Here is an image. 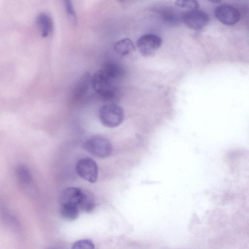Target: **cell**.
Listing matches in <instances>:
<instances>
[{"label":"cell","mask_w":249,"mask_h":249,"mask_svg":"<svg viewBox=\"0 0 249 249\" xmlns=\"http://www.w3.org/2000/svg\"><path fill=\"white\" fill-rule=\"evenodd\" d=\"M60 204L77 207L81 211L90 213L95 207L94 198L88 191L77 187L65 189L61 196Z\"/></svg>","instance_id":"1"},{"label":"cell","mask_w":249,"mask_h":249,"mask_svg":"<svg viewBox=\"0 0 249 249\" xmlns=\"http://www.w3.org/2000/svg\"><path fill=\"white\" fill-rule=\"evenodd\" d=\"M115 82L100 70L91 76V86L102 98L111 101L114 100L118 94Z\"/></svg>","instance_id":"2"},{"label":"cell","mask_w":249,"mask_h":249,"mask_svg":"<svg viewBox=\"0 0 249 249\" xmlns=\"http://www.w3.org/2000/svg\"><path fill=\"white\" fill-rule=\"evenodd\" d=\"M99 117L105 126L114 128L120 125L124 119L123 108L117 104L110 103L102 106L99 111Z\"/></svg>","instance_id":"3"},{"label":"cell","mask_w":249,"mask_h":249,"mask_svg":"<svg viewBox=\"0 0 249 249\" xmlns=\"http://www.w3.org/2000/svg\"><path fill=\"white\" fill-rule=\"evenodd\" d=\"M83 146L91 155L100 159L108 158L112 153V145L110 142L101 136H94L88 139Z\"/></svg>","instance_id":"4"},{"label":"cell","mask_w":249,"mask_h":249,"mask_svg":"<svg viewBox=\"0 0 249 249\" xmlns=\"http://www.w3.org/2000/svg\"><path fill=\"white\" fill-rule=\"evenodd\" d=\"M161 44V38L158 36L152 34L142 35L138 38L136 43L140 53L145 57L154 55Z\"/></svg>","instance_id":"5"},{"label":"cell","mask_w":249,"mask_h":249,"mask_svg":"<svg viewBox=\"0 0 249 249\" xmlns=\"http://www.w3.org/2000/svg\"><path fill=\"white\" fill-rule=\"evenodd\" d=\"M78 175L87 181L94 183L98 178V168L96 162L88 157L80 159L76 165Z\"/></svg>","instance_id":"6"},{"label":"cell","mask_w":249,"mask_h":249,"mask_svg":"<svg viewBox=\"0 0 249 249\" xmlns=\"http://www.w3.org/2000/svg\"><path fill=\"white\" fill-rule=\"evenodd\" d=\"M181 19L188 28L194 30H199L206 26L209 18L205 11L197 9L186 12L182 15Z\"/></svg>","instance_id":"7"},{"label":"cell","mask_w":249,"mask_h":249,"mask_svg":"<svg viewBox=\"0 0 249 249\" xmlns=\"http://www.w3.org/2000/svg\"><path fill=\"white\" fill-rule=\"evenodd\" d=\"M216 18L222 23L227 25L236 24L240 19V11L235 7L227 4H221L214 10Z\"/></svg>","instance_id":"8"},{"label":"cell","mask_w":249,"mask_h":249,"mask_svg":"<svg viewBox=\"0 0 249 249\" xmlns=\"http://www.w3.org/2000/svg\"><path fill=\"white\" fill-rule=\"evenodd\" d=\"M15 175L19 184L24 191L33 196L34 183L30 170L24 165H18L15 169Z\"/></svg>","instance_id":"9"},{"label":"cell","mask_w":249,"mask_h":249,"mask_svg":"<svg viewBox=\"0 0 249 249\" xmlns=\"http://www.w3.org/2000/svg\"><path fill=\"white\" fill-rule=\"evenodd\" d=\"M91 76L88 72L81 76L72 90L73 97L79 99L87 94L91 86Z\"/></svg>","instance_id":"10"},{"label":"cell","mask_w":249,"mask_h":249,"mask_svg":"<svg viewBox=\"0 0 249 249\" xmlns=\"http://www.w3.org/2000/svg\"><path fill=\"white\" fill-rule=\"evenodd\" d=\"M37 27L43 37L48 36L53 30V20L48 14H40L36 20Z\"/></svg>","instance_id":"11"},{"label":"cell","mask_w":249,"mask_h":249,"mask_svg":"<svg viewBox=\"0 0 249 249\" xmlns=\"http://www.w3.org/2000/svg\"><path fill=\"white\" fill-rule=\"evenodd\" d=\"M101 70L115 81L122 78L124 74V70L121 66L112 61L105 63Z\"/></svg>","instance_id":"12"},{"label":"cell","mask_w":249,"mask_h":249,"mask_svg":"<svg viewBox=\"0 0 249 249\" xmlns=\"http://www.w3.org/2000/svg\"><path fill=\"white\" fill-rule=\"evenodd\" d=\"M114 50L117 54L121 56H125L134 51L135 46L131 39L125 38L118 40L115 43Z\"/></svg>","instance_id":"13"},{"label":"cell","mask_w":249,"mask_h":249,"mask_svg":"<svg viewBox=\"0 0 249 249\" xmlns=\"http://www.w3.org/2000/svg\"><path fill=\"white\" fill-rule=\"evenodd\" d=\"M0 216L5 225L15 230L19 229V223L15 216L3 205H0Z\"/></svg>","instance_id":"14"},{"label":"cell","mask_w":249,"mask_h":249,"mask_svg":"<svg viewBox=\"0 0 249 249\" xmlns=\"http://www.w3.org/2000/svg\"><path fill=\"white\" fill-rule=\"evenodd\" d=\"M60 210L61 216L68 221L76 219L80 211L77 207L66 204H60Z\"/></svg>","instance_id":"15"},{"label":"cell","mask_w":249,"mask_h":249,"mask_svg":"<svg viewBox=\"0 0 249 249\" xmlns=\"http://www.w3.org/2000/svg\"><path fill=\"white\" fill-rule=\"evenodd\" d=\"M64 5L68 18L73 24L77 23V17L73 4L71 0H67L64 1Z\"/></svg>","instance_id":"16"},{"label":"cell","mask_w":249,"mask_h":249,"mask_svg":"<svg viewBox=\"0 0 249 249\" xmlns=\"http://www.w3.org/2000/svg\"><path fill=\"white\" fill-rule=\"evenodd\" d=\"M175 3L178 7L190 10H197L199 7L198 3L196 0H178L175 1Z\"/></svg>","instance_id":"17"},{"label":"cell","mask_w":249,"mask_h":249,"mask_svg":"<svg viewBox=\"0 0 249 249\" xmlns=\"http://www.w3.org/2000/svg\"><path fill=\"white\" fill-rule=\"evenodd\" d=\"M71 249H95V246L89 239H81L75 242Z\"/></svg>","instance_id":"18"},{"label":"cell","mask_w":249,"mask_h":249,"mask_svg":"<svg viewBox=\"0 0 249 249\" xmlns=\"http://www.w3.org/2000/svg\"><path fill=\"white\" fill-rule=\"evenodd\" d=\"M50 249H57V248H51Z\"/></svg>","instance_id":"19"}]
</instances>
